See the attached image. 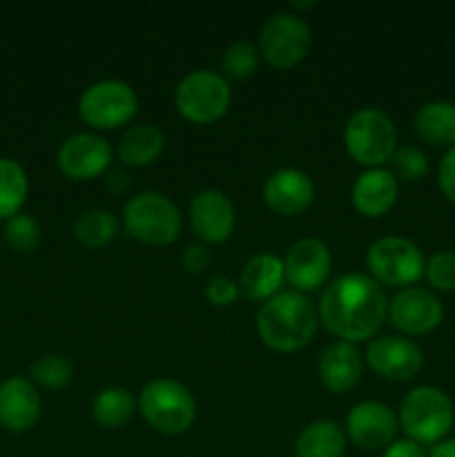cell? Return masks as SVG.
<instances>
[{"instance_id": "1", "label": "cell", "mask_w": 455, "mask_h": 457, "mask_svg": "<svg viewBox=\"0 0 455 457\" xmlns=\"http://www.w3.org/2000/svg\"><path fill=\"white\" fill-rule=\"evenodd\" d=\"M388 317L384 286L370 275L348 272L326 286L319 299V321L343 342H366L382 330Z\"/></svg>"}, {"instance_id": "2", "label": "cell", "mask_w": 455, "mask_h": 457, "mask_svg": "<svg viewBox=\"0 0 455 457\" xmlns=\"http://www.w3.org/2000/svg\"><path fill=\"white\" fill-rule=\"evenodd\" d=\"M317 311L310 299L297 290H281L263 302L257 312V333L268 348L294 353L308 346L317 333Z\"/></svg>"}, {"instance_id": "3", "label": "cell", "mask_w": 455, "mask_h": 457, "mask_svg": "<svg viewBox=\"0 0 455 457\" xmlns=\"http://www.w3.org/2000/svg\"><path fill=\"white\" fill-rule=\"evenodd\" d=\"M138 409L145 422L163 436H183L196 418V402L186 384L170 378L152 379L143 386Z\"/></svg>"}, {"instance_id": "4", "label": "cell", "mask_w": 455, "mask_h": 457, "mask_svg": "<svg viewBox=\"0 0 455 457\" xmlns=\"http://www.w3.org/2000/svg\"><path fill=\"white\" fill-rule=\"evenodd\" d=\"M397 420L409 440L435 446L453 427V402L440 388L418 386L404 395Z\"/></svg>"}, {"instance_id": "5", "label": "cell", "mask_w": 455, "mask_h": 457, "mask_svg": "<svg viewBox=\"0 0 455 457\" xmlns=\"http://www.w3.org/2000/svg\"><path fill=\"white\" fill-rule=\"evenodd\" d=\"M343 145L352 161L366 168H382L397 150V129L379 107H361L343 128Z\"/></svg>"}, {"instance_id": "6", "label": "cell", "mask_w": 455, "mask_h": 457, "mask_svg": "<svg viewBox=\"0 0 455 457\" xmlns=\"http://www.w3.org/2000/svg\"><path fill=\"white\" fill-rule=\"evenodd\" d=\"M123 226L136 241L170 245L181 235V212L172 199L154 190L138 192L125 204Z\"/></svg>"}, {"instance_id": "7", "label": "cell", "mask_w": 455, "mask_h": 457, "mask_svg": "<svg viewBox=\"0 0 455 457\" xmlns=\"http://www.w3.org/2000/svg\"><path fill=\"white\" fill-rule=\"evenodd\" d=\"M230 85L219 71H190L174 89V105L178 114L196 125H208L221 119L230 107Z\"/></svg>"}, {"instance_id": "8", "label": "cell", "mask_w": 455, "mask_h": 457, "mask_svg": "<svg viewBox=\"0 0 455 457\" xmlns=\"http://www.w3.org/2000/svg\"><path fill=\"white\" fill-rule=\"evenodd\" d=\"M366 266L379 286L409 288L422 279L426 262L418 244L406 237L391 235L370 244L366 253Z\"/></svg>"}, {"instance_id": "9", "label": "cell", "mask_w": 455, "mask_h": 457, "mask_svg": "<svg viewBox=\"0 0 455 457\" xmlns=\"http://www.w3.org/2000/svg\"><path fill=\"white\" fill-rule=\"evenodd\" d=\"M136 110L138 96L125 80H96L79 98L80 119L94 129L120 128L136 116Z\"/></svg>"}, {"instance_id": "10", "label": "cell", "mask_w": 455, "mask_h": 457, "mask_svg": "<svg viewBox=\"0 0 455 457\" xmlns=\"http://www.w3.org/2000/svg\"><path fill=\"white\" fill-rule=\"evenodd\" d=\"M310 27L294 12L272 13L259 34V52L277 70L299 65L310 52Z\"/></svg>"}, {"instance_id": "11", "label": "cell", "mask_w": 455, "mask_h": 457, "mask_svg": "<svg viewBox=\"0 0 455 457\" xmlns=\"http://www.w3.org/2000/svg\"><path fill=\"white\" fill-rule=\"evenodd\" d=\"M442 320H444V306L437 295L419 286L401 288L388 302V321L393 328L404 333V337L433 333L442 324Z\"/></svg>"}, {"instance_id": "12", "label": "cell", "mask_w": 455, "mask_h": 457, "mask_svg": "<svg viewBox=\"0 0 455 457\" xmlns=\"http://www.w3.org/2000/svg\"><path fill=\"white\" fill-rule=\"evenodd\" d=\"M400 420L395 411L377 400H366L352 406L346 415V436L364 451L386 449L395 442Z\"/></svg>"}, {"instance_id": "13", "label": "cell", "mask_w": 455, "mask_h": 457, "mask_svg": "<svg viewBox=\"0 0 455 457\" xmlns=\"http://www.w3.org/2000/svg\"><path fill=\"white\" fill-rule=\"evenodd\" d=\"M364 360L382 378L393 382H409L422 370L424 353L413 339L401 335H384L368 344Z\"/></svg>"}, {"instance_id": "14", "label": "cell", "mask_w": 455, "mask_h": 457, "mask_svg": "<svg viewBox=\"0 0 455 457\" xmlns=\"http://www.w3.org/2000/svg\"><path fill=\"white\" fill-rule=\"evenodd\" d=\"M285 279L297 293H310L328 281L333 270L330 248L317 237H303L294 241L284 257Z\"/></svg>"}, {"instance_id": "15", "label": "cell", "mask_w": 455, "mask_h": 457, "mask_svg": "<svg viewBox=\"0 0 455 457\" xmlns=\"http://www.w3.org/2000/svg\"><path fill=\"white\" fill-rule=\"evenodd\" d=\"M56 163L67 179L89 181L105 172L112 163V147L103 137L79 132L67 137L56 152Z\"/></svg>"}, {"instance_id": "16", "label": "cell", "mask_w": 455, "mask_h": 457, "mask_svg": "<svg viewBox=\"0 0 455 457\" xmlns=\"http://www.w3.org/2000/svg\"><path fill=\"white\" fill-rule=\"evenodd\" d=\"M236 223L235 205L226 192L205 187L190 204V226L201 244H221L232 235Z\"/></svg>"}, {"instance_id": "17", "label": "cell", "mask_w": 455, "mask_h": 457, "mask_svg": "<svg viewBox=\"0 0 455 457\" xmlns=\"http://www.w3.org/2000/svg\"><path fill=\"white\" fill-rule=\"evenodd\" d=\"M263 201L272 212L294 217L310 208L315 201V183L297 168H281L263 183Z\"/></svg>"}, {"instance_id": "18", "label": "cell", "mask_w": 455, "mask_h": 457, "mask_svg": "<svg viewBox=\"0 0 455 457\" xmlns=\"http://www.w3.org/2000/svg\"><path fill=\"white\" fill-rule=\"evenodd\" d=\"M40 395L29 378H9L0 384V427L12 433H25L40 418Z\"/></svg>"}, {"instance_id": "19", "label": "cell", "mask_w": 455, "mask_h": 457, "mask_svg": "<svg viewBox=\"0 0 455 457\" xmlns=\"http://www.w3.org/2000/svg\"><path fill=\"white\" fill-rule=\"evenodd\" d=\"M317 373L330 393H346L360 384L364 373V357L355 344L337 339L321 351Z\"/></svg>"}, {"instance_id": "20", "label": "cell", "mask_w": 455, "mask_h": 457, "mask_svg": "<svg viewBox=\"0 0 455 457\" xmlns=\"http://www.w3.org/2000/svg\"><path fill=\"white\" fill-rule=\"evenodd\" d=\"M397 195H400V183L393 177L391 170L368 168L352 183L351 199L357 212L375 219L386 214L395 205Z\"/></svg>"}, {"instance_id": "21", "label": "cell", "mask_w": 455, "mask_h": 457, "mask_svg": "<svg viewBox=\"0 0 455 457\" xmlns=\"http://www.w3.org/2000/svg\"><path fill=\"white\" fill-rule=\"evenodd\" d=\"M284 279V259L272 253H259L245 262L239 277V288L254 302H268L281 293Z\"/></svg>"}, {"instance_id": "22", "label": "cell", "mask_w": 455, "mask_h": 457, "mask_svg": "<svg viewBox=\"0 0 455 457\" xmlns=\"http://www.w3.org/2000/svg\"><path fill=\"white\" fill-rule=\"evenodd\" d=\"M165 147V137L156 125L138 123L125 129L116 145L120 163L128 168H145L154 163Z\"/></svg>"}, {"instance_id": "23", "label": "cell", "mask_w": 455, "mask_h": 457, "mask_svg": "<svg viewBox=\"0 0 455 457\" xmlns=\"http://www.w3.org/2000/svg\"><path fill=\"white\" fill-rule=\"evenodd\" d=\"M415 132L433 147H455V103H424L415 114Z\"/></svg>"}, {"instance_id": "24", "label": "cell", "mask_w": 455, "mask_h": 457, "mask_svg": "<svg viewBox=\"0 0 455 457\" xmlns=\"http://www.w3.org/2000/svg\"><path fill=\"white\" fill-rule=\"evenodd\" d=\"M346 433L333 420H315L302 428L294 442L297 457H343Z\"/></svg>"}, {"instance_id": "25", "label": "cell", "mask_w": 455, "mask_h": 457, "mask_svg": "<svg viewBox=\"0 0 455 457\" xmlns=\"http://www.w3.org/2000/svg\"><path fill=\"white\" fill-rule=\"evenodd\" d=\"M134 411H136V397L128 388H105L92 402L94 420L105 428H119L128 424Z\"/></svg>"}, {"instance_id": "26", "label": "cell", "mask_w": 455, "mask_h": 457, "mask_svg": "<svg viewBox=\"0 0 455 457\" xmlns=\"http://www.w3.org/2000/svg\"><path fill=\"white\" fill-rule=\"evenodd\" d=\"M119 232V219L105 208H94L80 214L74 223V235L80 245L89 250L105 248Z\"/></svg>"}, {"instance_id": "27", "label": "cell", "mask_w": 455, "mask_h": 457, "mask_svg": "<svg viewBox=\"0 0 455 457\" xmlns=\"http://www.w3.org/2000/svg\"><path fill=\"white\" fill-rule=\"evenodd\" d=\"M29 192L25 168L13 159H0V219L21 212Z\"/></svg>"}, {"instance_id": "28", "label": "cell", "mask_w": 455, "mask_h": 457, "mask_svg": "<svg viewBox=\"0 0 455 457\" xmlns=\"http://www.w3.org/2000/svg\"><path fill=\"white\" fill-rule=\"evenodd\" d=\"M261 52L250 40H235L221 54V76L232 80H245L259 70Z\"/></svg>"}, {"instance_id": "29", "label": "cell", "mask_w": 455, "mask_h": 457, "mask_svg": "<svg viewBox=\"0 0 455 457\" xmlns=\"http://www.w3.org/2000/svg\"><path fill=\"white\" fill-rule=\"evenodd\" d=\"M74 378V366L67 357L56 355V353H47L40 355L38 360L31 361L29 366V379L36 386H43L47 391H61Z\"/></svg>"}, {"instance_id": "30", "label": "cell", "mask_w": 455, "mask_h": 457, "mask_svg": "<svg viewBox=\"0 0 455 457\" xmlns=\"http://www.w3.org/2000/svg\"><path fill=\"white\" fill-rule=\"evenodd\" d=\"M4 241L16 253H34L43 241V230H40L38 219L27 212L13 214L4 223Z\"/></svg>"}, {"instance_id": "31", "label": "cell", "mask_w": 455, "mask_h": 457, "mask_svg": "<svg viewBox=\"0 0 455 457\" xmlns=\"http://www.w3.org/2000/svg\"><path fill=\"white\" fill-rule=\"evenodd\" d=\"M393 177L400 181H419L428 172V156L419 150L418 145H401L397 147L391 159Z\"/></svg>"}, {"instance_id": "32", "label": "cell", "mask_w": 455, "mask_h": 457, "mask_svg": "<svg viewBox=\"0 0 455 457\" xmlns=\"http://www.w3.org/2000/svg\"><path fill=\"white\" fill-rule=\"evenodd\" d=\"M428 284L442 293H453L455 290V253L451 250H440L433 254L424 268Z\"/></svg>"}, {"instance_id": "33", "label": "cell", "mask_w": 455, "mask_h": 457, "mask_svg": "<svg viewBox=\"0 0 455 457\" xmlns=\"http://www.w3.org/2000/svg\"><path fill=\"white\" fill-rule=\"evenodd\" d=\"M239 295H241L239 284H235L230 277L214 275L212 279L208 281V286H205V297H208V302L217 308L232 306V303L239 299Z\"/></svg>"}, {"instance_id": "34", "label": "cell", "mask_w": 455, "mask_h": 457, "mask_svg": "<svg viewBox=\"0 0 455 457\" xmlns=\"http://www.w3.org/2000/svg\"><path fill=\"white\" fill-rule=\"evenodd\" d=\"M437 183H440L442 195H444L451 204H455V147L446 150L444 159L440 161Z\"/></svg>"}, {"instance_id": "35", "label": "cell", "mask_w": 455, "mask_h": 457, "mask_svg": "<svg viewBox=\"0 0 455 457\" xmlns=\"http://www.w3.org/2000/svg\"><path fill=\"white\" fill-rule=\"evenodd\" d=\"M181 263L187 272H201L210 263V250L205 244H187L181 254Z\"/></svg>"}, {"instance_id": "36", "label": "cell", "mask_w": 455, "mask_h": 457, "mask_svg": "<svg viewBox=\"0 0 455 457\" xmlns=\"http://www.w3.org/2000/svg\"><path fill=\"white\" fill-rule=\"evenodd\" d=\"M382 457H428V453L422 445L406 437V440H395L393 445H388L382 451Z\"/></svg>"}, {"instance_id": "37", "label": "cell", "mask_w": 455, "mask_h": 457, "mask_svg": "<svg viewBox=\"0 0 455 457\" xmlns=\"http://www.w3.org/2000/svg\"><path fill=\"white\" fill-rule=\"evenodd\" d=\"M132 186V174L125 168H112L107 172V187H110L114 195H123V192L129 190Z\"/></svg>"}, {"instance_id": "38", "label": "cell", "mask_w": 455, "mask_h": 457, "mask_svg": "<svg viewBox=\"0 0 455 457\" xmlns=\"http://www.w3.org/2000/svg\"><path fill=\"white\" fill-rule=\"evenodd\" d=\"M428 457H455V437L437 442L431 449V453H428Z\"/></svg>"}, {"instance_id": "39", "label": "cell", "mask_w": 455, "mask_h": 457, "mask_svg": "<svg viewBox=\"0 0 455 457\" xmlns=\"http://www.w3.org/2000/svg\"><path fill=\"white\" fill-rule=\"evenodd\" d=\"M315 7V3H293V9H297V12H302V9H312Z\"/></svg>"}]
</instances>
